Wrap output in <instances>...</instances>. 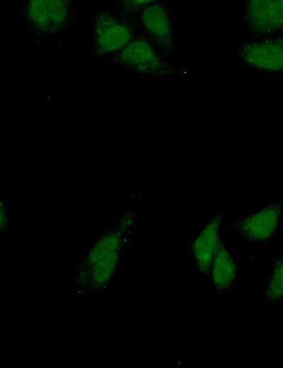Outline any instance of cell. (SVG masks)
Masks as SVG:
<instances>
[{
  "label": "cell",
  "instance_id": "obj_1",
  "mask_svg": "<svg viewBox=\"0 0 283 368\" xmlns=\"http://www.w3.org/2000/svg\"><path fill=\"white\" fill-rule=\"evenodd\" d=\"M19 15L25 27L40 42L67 32L79 19L76 4L64 0L26 1Z\"/></svg>",
  "mask_w": 283,
  "mask_h": 368
},
{
  "label": "cell",
  "instance_id": "obj_2",
  "mask_svg": "<svg viewBox=\"0 0 283 368\" xmlns=\"http://www.w3.org/2000/svg\"><path fill=\"white\" fill-rule=\"evenodd\" d=\"M91 47L97 59L108 62L136 36L130 24L112 8L100 7L91 15Z\"/></svg>",
  "mask_w": 283,
  "mask_h": 368
},
{
  "label": "cell",
  "instance_id": "obj_3",
  "mask_svg": "<svg viewBox=\"0 0 283 368\" xmlns=\"http://www.w3.org/2000/svg\"><path fill=\"white\" fill-rule=\"evenodd\" d=\"M108 62L142 79L163 80L175 73L171 61L151 43L137 35Z\"/></svg>",
  "mask_w": 283,
  "mask_h": 368
},
{
  "label": "cell",
  "instance_id": "obj_4",
  "mask_svg": "<svg viewBox=\"0 0 283 368\" xmlns=\"http://www.w3.org/2000/svg\"><path fill=\"white\" fill-rule=\"evenodd\" d=\"M139 35L155 46L168 60L174 53V23L171 13L161 1H149L134 16L125 19Z\"/></svg>",
  "mask_w": 283,
  "mask_h": 368
},
{
  "label": "cell",
  "instance_id": "obj_5",
  "mask_svg": "<svg viewBox=\"0 0 283 368\" xmlns=\"http://www.w3.org/2000/svg\"><path fill=\"white\" fill-rule=\"evenodd\" d=\"M238 61L240 66L256 74H283V35L239 42Z\"/></svg>",
  "mask_w": 283,
  "mask_h": 368
},
{
  "label": "cell",
  "instance_id": "obj_6",
  "mask_svg": "<svg viewBox=\"0 0 283 368\" xmlns=\"http://www.w3.org/2000/svg\"><path fill=\"white\" fill-rule=\"evenodd\" d=\"M282 215V204L273 200L237 218L233 222V227L240 239L246 244L268 243L277 236Z\"/></svg>",
  "mask_w": 283,
  "mask_h": 368
},
{
  "label": "cell",
  "instance_id": "obj_7",
  "mask_svg": "<svg viewBox=\"0 0 283 368\" xmlns=\"http://www.w3.org/2000/svg\"><path fill=\"white\" fill-rule=\"evenodd\" d=\"M243 23L250 38L283 35V0L245 1Z\"/></svg>",
  "mask_w": 283,
  "mask_h": 368
},
{
  "label": "cell",
  "instance_id": "obj_8",
  "mask_svg": "<svg viewBox=\"0 0 283 368\" xmlns=\"http://www.w3.org/2000/svg\"><path fill=\"white\" fill-rule=\"evenodd\" d=\"M221 221V212L209 218L188 244L187 254L193 268L204 279H209L212 263L221 240L219 236Z\"/></svg>",
  "mask_w": 283,
  "mask_h": 368
},
{
  "label": "cell",
  "instance_id": "obj_9",
  "mask_svg": "<svg viewBox=\"0 0 283 368\" xmlns=\"http://www.w3.org/2000/svg\"><path fill=\"white\" fill-rule=\"evenodd\" d=\"M238 263L221 238L212 263L209 280L214 291L218 295L231 292L237 282Z\"/></svg>",
  "mask_w": 283,
  "mask_h": 368
},
{
  "label": "cell",
  "instance_id": "obj_10",
  "mask_svg": "<svg viewBox=\"0 0 283 368\" xmlns=\"http://www.w3.org/2000/svg\"><path fill=\"white\" fill-rule=\"evenodd\" d=\"M261 301L267 305L283 302V255L273 259L271 272L261 294Z\"/></svg>",
  "mask_w": 283,
  "mask_h": 368
}]
</instances>
